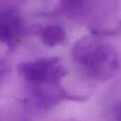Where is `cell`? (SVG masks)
I'll use <instances>...</instances> for the list:
<instances>
[{
  "instance_id": "3957f363",
  "label": "cell",
  "mask_w": 121,
  "mask_h": 121,
  "mask_svg": "<svg viewBox=\"0 0 121 121\" xmlns=\"http://www.w3.org/2000/svg\"><path fill=\"white\" fill-rule=\"evenodd\" d=\"M32 96L35 107L46 111L64 100L82 101L84 97L68 94L59 83L32 84Z\"/></svg>"
},
{
  "instance_id": "277c9868",
  "label": "cell",
  "mask_w": 121,
  "mask_h": 121,
  "mask_svg": "<svg viewBox=\"0 0 121 121\" xmlns=\"http://www.w3.org/2000/svg\"><path fill=\"white\" fill-rule=\"evenodd\" d=\"M26 33L20 13L14 9L2 12L0 21V39L9 48H14L21 43Z\"/></svg>"
},
{
  "instance_id": "8992f818",
  "label": "cell",
  "mask_w": 121,
  "mask_h": 121,
  "mask_svg": "<svg viewBox=\"0 0 121 121\" xmlns=\"http://www.w3.org/2000/svg\"><path fill=\"white\" fill-rule=\"evenodd\" d=\"M66 39L64 29L58 25H50L44 27L41 32V40L43 43L48 47H54L61 44Z\"/></svg>"
},
{
  "instance_id": "7a4b0ae2",
  "label": "cell",
  "mask_w": 121,
  "mask_h": 121,
  "mask_svg": "<svg viewBox=\"0 0 121 121\" xmlns=\"http://www.w3.org/2000/svg\"><path fill=\"white\" fill-rule=\"evenodd\" d=\"M17 72L30 84L59 83L67 74V70L59 57L40 58L24 61L17 65Z\"/></svg>"
},
{
  "instance_id": "6da1fadb",
  "label": "cell",
  "mask_w": 121,
  "mask_h": 121,
  "mask_svg": "<svg viewBox=\"0 0 121 121\" xmlns=\"http://www.w3.org/2000/svg\"><path fill=\"white\" fill-rule=\"evenodd\" d=\"M71 57L83 75L96 80L103 81L112 78L119 67L115 49L94 34L77 40L72 45Z\"/></svg>"
},
{
  "instance_id": "5b68a950",
  "label": "cell",
  "mask_w": 121,
  "mask_h": 121,
  "mask_svg": "<svg viewBox=\"0 0 121 121\" xmlns=\"http://www.w3.org/2000/svg\"><path fill=\"white\" fill-rule=\"evenodd\" d=\"M91 0H59L60 11L70 20L80 22L87 15Z\"/></svg>"
}]
</instances>
